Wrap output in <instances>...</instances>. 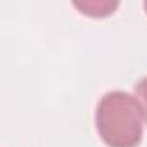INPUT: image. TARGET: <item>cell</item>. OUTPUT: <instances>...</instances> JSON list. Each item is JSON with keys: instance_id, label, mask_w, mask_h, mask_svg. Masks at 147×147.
<instances>
[{"instance_id": "1", "label": "cell", "mask_w": 147, "mask_h": 147, "mask_svg": "<svg viewBox=\"0 0 147 147\" xmlns=\"http://www.w3.org/2000/svg\"><path fill=\"white\" fill-rule=\"evenodd\" d=\"M144 109L137 97L126 92H107L95 113L102 142L109 147H137L142 140Z\"/></svg>"}, {"instance_id": "2", "label": "cell", "mask_w": 147, "mask_h": 147, "mask_svg": "<svg viewBox=\"0 0 147 147\" xmlns=\"http://www.w3.org/2000/svg\"><path fill=\"white\" fill-rule=\"evenodd\" d=\"M119 2L116 0H83V2H75V7L90 18H106L113 14L118 9Z\"/></svg>"}, {"instance_id": "3", "label": "cell", "mask_w": 147, "mask_h": 147, "mask_svg": "<svg viewBox=\"0 0 147 147\" xmlns=\"http://www.w3.org/2000/svg\"><path fill=\"white\" fill-rule=\"evenodd\" d=\"M135 92H137V97H138V100L142 104L144 116H145V121H147V78H142L135 85Z\"/></svg>"}, {"instance_id": "4", "label": "cell", "mask_w": 147, "mask_h": 147, "mask_svg": "<svg viewBox=\"0 0 147 147\" xmlns=\"http://www.w3.org/2000/svg\"><path fill=\"white\" fill-rule=\"evenodd\" d=\"M144 9H145V12H147V2H145V4H144Z\"/></svg>"}]
</instances>
